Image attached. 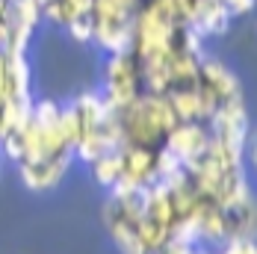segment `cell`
<instances>
[{"instance_id": "obj_1", "label": "cell", "mask_w": 257, "mask_h": 254, "mask_svg": "<svg viewBox=\"0 0 257 254\" xmlns=\"http://www.w3.org/2000/svg\"><path fill=\"white\" fill-rule=\"evenodd\" d=\"M92 175H95V180L101 186L112 189L115 180L121 178V151H109V154H103V157H98L92 163Z\"/></svg>"}]
</instances>
